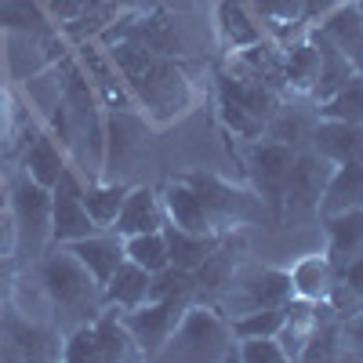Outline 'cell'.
<instances>
[{"instance_id": "20", "label": "cell", "mask_w": 363, "mask_h": 363, "mask_svg": "<svg viewBox=\"0 0 363 363\" xmlns=\"http://www.w3.org/2000/svg\"><path fill=\"white\" fill-rule=\"evenodd\" d=\"M164 240H167V258L171 265H182V269H200L211 255L222 247V236L215 233H189V229H178L174 222H164Z\"/></svg>"}, {"instance_id": "19", "label": "cell", "mask_w": 363, "mask_h": 363, "mask_svg": "<svg viewBox=\"0 0 363 363\" xmlns=\"http://www.w3.org/2000/svg\"><path fill=\"white\" fill-rule=\"evenodd\" d=\"M306 37H309V40L316 44V51H320V77H316V87H313V99H316V106H320L323 99L335 95L338 87H345V84L352 80V73H359V69H356V66H352L349 58H345L335 44H330L323 33H320L316 26L306 29Z\"/></svg>"}, {"instance_id": "32", "label": "cell", "mask_w": 363, "mask_h": 363, "mask_svg": "<svg viewBox=\"0 0 363 363\" xmlns=\"http://www.w3.org/2000/svg\"><path fill=\"white\" fill-rule=\"evenodd\" d=\"M124 255H128L135 265H142L145 272H157V269H164V265L171 262V258H167V240H164L160 229L124 236Z\"/></svg>"}, {"instance_id": "24", "label": "cell", "mask_w": 363, "mask_h": 363, "mask_svg": "<svg viewBox=\"0 0 363 363\" xmlns=\"http://www.w3.org/2000/svg\"><path fill=\"white\" fill-rule=\"evenodd\" d=\"M91 327H95V342H99V359H142L135 338L128 323L120 320V309L106 306L95 320H91Z\"/></svg>"}, {"instance_id": "34", "label": "cell", "mask_w": 363, "mask_h": 363, "mask_svg": "<svg viewBox=\"0 0 363 363\" xmlns=\"http://www.w3.org/2000/svg\"><path fill=\"white\" fill-rule=\"evenodd\" d=\"M280 323H284V306H272V309H251L236 316L229 327H233V338H258V335L277 338Z\"/></svg>"}, {"instance_id": "39", "label": "cell", "mask_w": 363, "mask_h": 363, "mask_svg": "<svg viewBox=\"0 0 363 363\" xmlns=\"http://www.w3.org/2000/svg\"><path fill=\"white\" fill-rule=\"evenodd\" d=\"M338 4H342V0H298L301 22H316V18H323L327 11H335Z\"/></svg>"}, {"instance_id": "42", "label": "cell", "mask_w": 363, "mask_h": 363, "mask_svg": "<svg viewBox=\"0 0 363 363\" xmlns=\"http://www.w3.org/2000/svg\"><path fill=\"white\" fill-rule=\"evenodd\" d=\"M8 109H11V102H8V95H4V91H0V124L8 120Z\"/></svg>"}, {"instance_id": "4", "label": "cell", "mask_w": 363, "mask_h": 363, "mask_svg": "<svg viewBox=\"0 0 363 363\" xmlns=\"http://www.w3.org/2000/svg\"><path fill=\"white\" fill-rule=\"evenodd\" d=\"M294 145L272 142V138H255L244 153L251 186L258 193V200L269 207L272 218H284V193H287V178L294 167Z\"/></svg>"}, {"instance_id": "31", "label": "cell", "mask_w": 363, "mask_h": 363, "mask_svg": "<svg viewBox=\"0 0 363 363\" xmlns=\"http://www.w3.org/2000/svg\"><path fill=\"white\" fill-rule=\"evenodd\" d=\"M323 120H345V124H363V73H352V80L345 87H338L330 99H323L320 106Z\"/></svg>"}, {"instance_id": "26", "label": "cell", "mask_w": 363, "mask_h": 363, "mask_svg": "<svg viewBox=\"0 0 363 363\" xmlns=\"http://www.w3.org/2000/svg\"><path fill=\"white\" fill-rule=\"evenodd\" d=\"M291 284H294V298L323 301L335 291V265H330L327 255H309L291 269Z\"/></svg>"}, {"instance_id": "27", "label": "cell", "mask_w": 363, "mask_h": 363, "mask_svg": "<svg viewBox=\"0 0 363 363\" xmlns=\"http://www.w3.org/2000/svg\"><path fill=\"white\" fill-rule=\"evenodd\" d=\"M22 167L33 182H40V186L51 189L58 182V174L66 171V153H62V145L55 142V135H37L33 145H29V153H26V160H22Z\"/></svg>"}, {"instance_id": "37", "label": "cell", "mask_w": 363, "mask_h": 363, "mask_svg": "<svg viewBox=\"0 0 363 363\" xmlns=\"http://www.w3.org/2000/svg\"><path fill=\"white\" fill-rule=\"evenodd\" d=\"M62 359H69V363H87V359H99L95 327H91V323L73 327V335H69V338H66V345H62Z\"/></svg>"}, {"instance_id": "22", "label": "cell", "mask_w": 363, "mask_h": 363, "mask_svg": "<svg viewBox=\"0 0 363 363\" xmlns=\"http://www.w3.org/2000/svg\"><path fill=\"white\" fill-rule=\"evenodd\" d=\"M218 37L225 40V48L240 51L265 40V26L244 0H218Z\"/></svg>"}, {"instance_id": "17", "label": "cell", "mask_w": 363, "mask_h": 363, "mask_svg": "<svg viewBox=\"0 0 363 363\" xmlns=\"http://www.w3.org/2000/svg\"><path fill=\"white\" fill-rule=\"evenodd\" d=\"M359 255H363V207L327 215V258L335 272H342Z\"/></svg>"}, {"instance_id": "16", "label": "cell", "mask_w": 363, "mask_h": 363, "mask_svg": "<svg viewBox=\"0 0 363 363\" xmlns=\"http://www.w3.org/2000/svg\"><path fill=\"white\" fill-rule=\"evenodd\" d=\"M120 236H135V233H153L164 229V203L153 186H131L124 196V207L113 222Z\"/></svg>"}, {"instance_id": "12", "label": "cell", "mask_w": 363, "mask_h": 363, "mask_svg": "<svg viewBox=\"0 0 363 363\" xmlns=\"http://www.w3.org/2000/svg\"><path fill=\"white\" fill-rule=\"evenodd\" d=\"M236 284H240V298H244V313L287 306L294 298L291 272L284 269H247L244 277H236Z\"/></svg>"}, {"instance_id": "1", "label": "cell", "mask_w": 363, "mask_h": 363, "mask_svg": "<svg viewBox=\"0 0 363 363\" xmlns=\"http://www.w3.org/2000/svg\"><path fill=\"white\" fill-rule=\"evenodd\" d=\"M106 55L116 66V73L124 77L135 106L145 109L157 124H167L178 113H186L193 91H189L186 69L174 58L157 55L135 40H113V44H106Z\"/></svg>"}, {"instance_id": "36", "label": "cell", "mask_w": 363, "mask_h": 363, "mask_svg": "<svg viewBox=\"0 0 363 363\" xmlns=\"http://www.w3.org/2000/svg\"><path fill=\"white\" fill-rule=\"evenodd\" d=\"M236 359H244V363H287L284 349L277 338H269V335H258V338H236Z\"/></svg>"}, {"instance_id": "3", "label": "cell", "mask_w": 363, "mask_h": 363, "mask_svg": "<svg viewBox=\"0 0 363 363\" xmlns=\"http://www.w3.org/2000/svg\"><path fill=\"white\" fill-rule=\"evenodd\" d=\"M160 359H236L233 327L203 306H186L182 320L174 323Z\"/></svg>"}, {"instance_id": "2", "label": "cell", "mask_w": 363, "mask_h": 363, "mask_svg": "<svg viewBox=\"0 0 363 363\" xmlns=\"http://www.w3.org/2000/svg\"><path fill=\"white\" fill-rule=\"evenodd\" d=\"M40 284H44V294L51 298V306L62 316H69L73 327L91 323L106 309L102 284L91 277L87 265L69 247H58L40 262Z\"/></svg>"}, {"instance_id": "40", "label": "cell", "mask_w": 363, "mask_h": 363, "mask_svg": "<svg viewBox=\"0 0 363 363\" xmlns=\"http://www.w3.org/2000/svg\"><path fill=\"white\" fill-rule=\"evenodd\" d=\"M342 345L363 352V313H356V316H349V320L342 323Z\"/></svg>"}, {"instance_id": "41", "label": "cell", "mask_w": 363, "mask_h": 363, "mask_svg": "<svg viewBox=\"0 0 363 363\" xmlns=\"http://www.w3.org/2000/svg\"><path fill=\"white\" fill-rule=\"evenodd\" d=\"M342 277H345L349 294H359V298H363V255H359V258H352V262L342 269Z\"/></svg>"}, {"instance_id": "25", "label": "cell", "mask_w": 363, "mask_h": 363, "mask_svg": "<svg viewBox=\"0 0 363 363\" xmlns=\"http://www.w3.org/2000/svg\"><path fill=\"white\" fill-rule=\"evenodd\" d=\"M313 327H316V301L291 298L284 306V323L277 330V342H280L287 359H301V349H306Z\"/></svg>"}, {"instance_id": "43", "label": "cell", "mask_w": 363, "mask_h": 363, "mask_svg": "<svg viewBox=\"0 0 363 363\" xmlns=\"http://www.w3.org/2000/svg\"><path fill=\"white\" fill-rule=\"evenodd\" d=\"M352 4H356V8H359V18H363V0H352Z\"/></svg>"}, {"instance_id": "38", "label": "cell", "mask_w": 363, "mask_h": 363, "mask_svg": "<svg viewBox=\"0 0 363 363\" xmlns=\"http://www.w3.org/2000/svg\"><path fill=\"white\" fill-rule=\"evenodd\" d=\"M37 4L51 15V22H77L87 15L91 0H37Z\"/></svg>"}, {"instance_id": "15", "label": "cell", "mask_w": 363, "mask_h": 363, "mask_svg": "<svg viewBox=\"0 0 363 363\" xmlns=\"http://www.w3.org/2000/svg\"><path fill=\"white\" fill-rule=\"evenodd\" d=\"M218 99L236 102L240 109H247L251 116H258L262 124H265V120L277 113L280 102H284V95H280V91H272L269 84L236 77V73H218Z\"/></svg>"}, {"instance_id": "30", "label": "cell", "mask_w": 363, "mask_h": 363, "mask_svg": "<svg viewBox=\"0 0 363 363\" xmlns=\"http://www.w3.org/2000/svg\"><path fill=\"white\" fill-rule=\"evenodd\" d=\"M313 124H316V120H309L301 109L280 102V109L265 120V135L262 138H272V142H284V145L301 149V145L309 142V135H313Z\"/></svg>"}, {"instance_id": "44", "label": "cell", "mask_w": 363, "mask_h": 363, "mask_svg": "<svg viewBox=\"0 0 363 363\" xmlns=\"http://www.w3.org/2000/svg\"><path fill=\"white\" fill-rule=\"evenodd\" d=\"M0 138H4V124H0Z\"/></svg>"}, {"instance_id": "5", "label": "cell", "mask_w": 363, "mask_h": 363, "mask_svg": "<svg viewBox=\"0 0 363 363\" xmlns=\"http://www.w3.org/2000/svg\"><path fill=\"white\" fill-rule=\"evenodd\" d=\"M149 149V128L135 109H109L106 113V145H102V178L124 182L128 171Z\"/></svg>"}, {"instance_id": "11", "label": "cell", "mask_w": 363, "mask_h": 363, "mask_svg": "<svg viewBox=\"0 0 363 363\" xmlns=\"http://www.w3.org/2000/svg\"><path fill=\"white\" fill-rule=\"evenodd\" d=\"M309 145L330 164H349L363 160V124H345V120H316Z\"/></svg>"}, {"instance_id": "33", "label": "cell", "mask_w": 363, "mask_h": 363, "mask_svg": "<svg viewBox=\"0 0 363 363\" xmlns=\"http://www.w3.org/2000/svg\"><path fill=\"white\" fill-rule=\"evenodd\" d=\"M196 291L193 284V272L182 269V265H164L149 277V301H164V298H189Z\"/></svg>"}, {"instance_id": "10", "label": "cell", "mask_w": 363, "mask_h": 363, "mask_svg": "<svg viewBox=\"0 0 363 363\" xmlns=\"http://www.w3.org/2000/svg\"><path fill=\"white\" fill-rule=\"evenodd\" d=\"M11 203H15V222L22 225V233H29L37 244L51 236V189L48 186L22 174L11 186Z\"/></svg>"}, {"instance_id": "35", "label": "cell", "mask_w": 363, "mask_h": 363, "mask_svg": "<svg viewBox=\"0 0 363 363\" xmlns=\"http://www.w3.org/2000/svg\"><path fill=\"white\" fill-rule=\"evenodd\" d=\"M193 284L196 287H207V291H222L225 284H233V258L218 247L200 269H193Z\"/></svg>"}, {"instance_id": "7", "label": "cell", "mask_w": 363, "mask_h": 363, "mask_svg": "<svg viewBox=\"0 0 363 363\" xmlns=\"http://www.w3.org/2000/svg\"><path fill=\"white\" fill-rule=\"evenodd\" d=\"M91 233H99V225L91 222L84 207V182L66 164V171L51 186V240L55 244H73V240L91 236Z\"/></svg>"}, {"instance_id": "18", "label": "cell", "mask_w": 363, "mask_h": 363, "mask_svg": "<svg viewBox=\"0 0 363 363\" xmlns=\"http://www.w3.org/2000/svg\"><path fill=\"white\" fill-rule=\"evenodd\" d=\"M363 207V160H349V164H335L327 178V189L320 196V215H338V211H352Z\"/></svg>"}, {"instance_id": "23", "label": "cell", "mask_w": 363, "mask_h": 363, "mask_svg": "<svg viewBox=\"0 0 363 363\" xmlns=\"http://www.w3.org/2000/svg\"><path fill=\"white\" fill-rule=\"evenodd\" d=\"M149 277L142 265H135L131 258H124L116 265V272L102 284V301L113 309H135L142 301H149Z\"/></svg>"}, {"instance_id": "29", "label": "cell", "mask_w": 363, "mask_h": 363, "mask_svg": "<svg viewBox=\"0 0 363 363\" xmlns=\"http://www.w3.org/2000/svg\"><path fill=\"white\" fill-rule=\"evenodd\" d=\"M0 26L15 29V33H55L51 15L37 4V0H0Z\"/></svg>"}, {"instance_id": "6", "label": "cell", "mask_w": 363, "mask_h": 363, "mask_svg": "<svg viewBox=\"0 0 363 363\" xmlns=\"http://www.w3.org/2000/svg\"><path fill=\"white\" fill-rule=\"evenodd\" d=\"M189 301L186 298H164V301H142V306L135 309H120V320L128 323L131 338L138 345V352L145 359L160 356V349L167 345L174 323L182 320V313H186Z\"/></svg>"}, {"instance_id": "28", "label": "cell", "mask_w": 363, "mask_h": 363, "mask_svg": "<svg viewBox=\"0 0 363 363\" xmlns=\"http://www.w3.org/2000/svg\"><path fill=\"white\" fill-rule=\"evenodd\" d=\"M128 189L131 186H124V182H109V178H99V182H91V186H84V207H87L91 222H95L99 229L113 225L116 215H120V207H124Z\"/></svg>"}, {"instance_id": "21", "label": "cell", "mask_w": 363, "mask_h": 363, "mask_svg": "<svg viewBox=\"0 0 363 363\" xmlns=\"http://www.w3.org/2000/svg\"><path fill=\"white\" fill-rule=\"evenodd\" d=\"M320 77V51L316 44L301 33L291 44H284V84L291 95H313Z\"/></svg>"}, {"instance_id": "13", "label": "cell", "mask_w": 363, "mask_h": 363, "mask_svg": "<svg viewBox=\"0 0 363 363\" xmlns=\"http://www.w3.org/2000/svg\"><path fill=\"white\" fill-rule=\"evenodd\" d=\"M316 29L363 73V18H359V8L352 0H342L335 11H327L316 22Z\"/></svg>"}, {"instance_id": "8", "label": "cell", "mask_w": 363, "mask_h": 363, "mask_svg": "<svg viewBox=\"0 0 363 363\" xmlns=\"http://www.w3.org/2000/svg\"><path fill=\"white\" fill-rule=\"evenodd\" d=\"M330 171H335V164L327 157H320L316 149H298L291 178H287V193H284V218L287 215H309V211L320 207Z\"/></svg>"}, {"instance_id": "14", "label": "cell", "mask_w": 363, "mask_h": 363, "mask_svg": "<svg viewBox=\"0 0 363 363\" xmlns=\"http://www.w3.org/2000/svg\"><path fill=\"white\" fill-rule=\"evenodd\" d=\"M62 247H69V251L87 265V272H91L99 284H106L113 272H116V265L128 258V255H124V236H120L116 229H113V233L80 236V240H73V244H62Z\"/></svg>"}, {"instance_id": "9", "label": "cell", "mask_w": 363, "mask_h": 363, "mask_svg": "<svg viewBox=\"0 0 363 363\" xmlns=\"http://www.w3.org/2000/svg\"><path fill=\"white\" fill-rule=\"evenodd\" d=\"M160 203H164L167 222H174L178 229H189V233H215V236H222L218 225H215V215H211L207 203H203V196L189 186L186 178H171L167 186L160 189Z\"/></svg>"}]
</instances>
